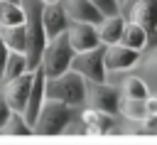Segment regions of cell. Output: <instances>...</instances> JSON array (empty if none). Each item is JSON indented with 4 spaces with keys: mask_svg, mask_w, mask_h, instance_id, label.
<instances>
[{
    "mask_svg": "<svg viewBox=\"0 0 157 145\" xmlns=\"http://www.w3.org/2000/svg\"><path fill=\"white\" fill-rule=\"evenodd\" d=\"M86 88H88V81L74 69H69V71H64L59 76H49L47 86H44L47 98L69 103L74 108H83L86 106Z\"/></svg>",
    "mask_w": 157,
    "mask_h": 145,
    "instance_id": "1",
    "label": "cell"
},
{
    "mask_svg": "<svg viewBox=\"0 0 157 145\" xmlns=\"http://www.w3.org/2000/svg\"><path fill=\"white\" fill-rule=\"evenodd\" d=\"M22 7H25V29H27V49H25V57H27V64L29 69L39 66V59H42V52L47 47V32H44V25H42V0H20Z\"/></svg>",
    "mask_w": 157,
    "mask_h": 145,
    "instance_id": "2",
    "label": "cell"
},
{
    "mask_svg": "<svg viewBox=\"0 0 157 145\" xmlns=\"http://www.w3.org/2000/svg\"><path fill=\"white\" fill-rule=\"evenodd\" d=\"M76 111L78 108H74L69 103L47 98L44 106L39 108L34 123H32V133H37V135H59V133H64L69 120L76 116Z\"/></svg>",
    "mask_w": 157,
    "mask_h": 145,
    "instance_id": "3",
    "label": "cell"
},
{
    "mask_svg": "<svg viewBox=\"0 0 157 145\" xmlns=\"http://www.w3.org/2000/svg\"><path fill=\"white\" fill-rule=\"evenodd\" d=\"M74 54H76V52L71 49L66 32H61V34L47 39V47H44V52H42L39 66L44 69L47 79H49V76H59V74H64V71L71 69V59H74Z\"/></svg>",
    "mask_w": 157,
    "mask_h": 145,
    "instance_id": "4",
    "label": "cell"
},
{
    "mask_svg": "<svg viewBox=\"0 0 157 145\" xmlns=\"http://www.w3.org/2000/svg\"><path fill=\"white\" fill-rule=\"evenodd\" d=\"M71 69L78 71L88 84H98V81H108V69H105V59H103V44L86 49V52H76L71 59Z\"/></svg>",
    "mask_w": 157,
    "mask_h": 145,
    "instance_id": "5",
    "label": "cell"
},
{
    "mask_svg": "<svg viewBox=\"0 0 157 145\" xmlns=\"http://www.w3.org/2000/svg\"><path fill=\"white\" fill-rule=\"evenodd\" d=\"M120 98H123L120 88L110 86L108 81L88 84V88H86V106L105 111V113H113V116L120 111Z\"/></svg>",
    "mask_w": 157,
    "mask_h": 145,
    "instance_id": "6",
    "label": "cell"
},
{
    "mask_svg": "<svg viewBox=\"0 0 157 145\" xmlns=\"http://www.w3.org/2000/svg\"><path fill=\"white\" fill-rule=\"evenodd\" d=\"M32 76H34V69H29V71H25V74L0 84V93L5 96L10 111H17V113L25 111L27 96H29V86H32Z\"/></svg>",
    "mask_w": 157,
    "mask_h": 145,
    "instance_id": "7",
    "label": "cell"
},
{
    "mask_svg": "<svg viewBox=\"0 0 157 145\" xmlns=\"http://www.w3.org/2000/svg\"><path fill=\"white\" fill-rule=\"evenodd\" d=\"M140 54L142 52L130 49L123 42L103 44V59H105V69L108 71H130V69H135V64L140 61Z\"/></svg>",
    "mask_w": 157,
    "mask_h": 145,
    "instance_id": "8",
    "label": "cell"
},
{
    "mask_svg": "<svg viewBox=\"0 0 157 145\" xmlns=\"http://www.w3.org/2000/svg\"><path fill=\"white\" fill-rule=\"evenodd\" d=\"M66 37H69V44H71L74 52H86V49H93V47L101 44L98 27L88 25V22H69Z\"/></svg>",
    "mask_w": 157,
    "mask_h": 145,
    "instance_id": "9",
    "label": "cell"
},
{
    "mask_svg": "<svg viewBox=\"0 0 157 145\" xmlns=\"http://www.w3.org/2000/svg\"><path fill=\"white\" fill-rule=\"evenodd\" d=\"M44 86H47V74H44L42 66H34V76H32V86H29V96H27V106H25V111H22V116L29 120V125L34 123L39 108H42L44 101H47V91H44Z\"/></svg>",
    "mask_w": 157,
    "mask_h": 145,
    "instance_id": "10",
    "label": "cell"
},
{
    "mask_svg": "<svg viewBox=\"0 0 157 145\" xmlns=\"http://www.w3.org/2000/svg\"><path fill=\"white\" fill-rule=\"evenodd\" d=\"M69 22H71V20H69V15H66V10H64V2H61V0L42 5V25H44L47 39H52V37H56V34L66 32Z\"/></svg>",
    "mask_w": 157,
    "mask_h": 145,
    "instance_id": "11",
    "label": "cell"
},
{
    "mask_svg": "<svg viewBox=\"0 0 157 145\" xmlns=\"http://www.w3.org/2000/svg\"><path fill=\"white\" fill-rule=\"evenodd\" d=\"M78 116L86 123V133L88 135H108L115 128V116L113 113H105V111L86 106V108H78Z\"/></svg>",
    "mask_w": 157,
    "mask_h": 145,
    "instance_id": "12",
    "label": "cell"
},
{
    "mask_svg": "<svg viewBox=\"0 0 157 145\" xmlns=\"http://www.w3.org/2000/svg\"><path fill=\"white\" fill-rule=\"evenodd\" d=\"M64 10L69 15L71 22H88V25H98L103 20V12L91 2V0H61Z\"/></svg>",
    "mask_w": 157,
    "mask_h": 145,
    "instance_id": "13",
    "label": "cell"
},
{
    "mask_svg": "<svg viewBox=\"0 0 157 145\" xmlns=\"http://www.w3.org/2000/svg\"><path fill=\"white\" fill-rule=\"evenodd\" d=\"M130 15V20H135L142 29H147V34H152L155 22H157V0H137L128 7L125 17Z\"/></svg>",
    "mask_w": 157,
    "mask_h": 145,
    "instance_id": "14",
    "label": "cell"
},
{
    "mask_svg": "<svg viewBox=\"0 0 157 145\" xmlns=\"http://www.w3.org/2000/svg\"><path fill=\"white\" fill-rule=\"evenodd\" d=\"M96 27H98L101 44H115V42H120V34H123V27H125V15L123 12L105 15Z\"/></svg>",
    "mask_w": 157,
    "mask_h": 145,
    "instance_id": "15",
    "label": "cell"
},
{
    "mask_svg": "<svg viewBox=\"0 0 157 145\" xmlns=\"http://www.w3.org/2000/svg\"><path fill=\"white\" fill-rule=\"evenodd\" d=\"M135 66H137L135 74H140V76L147 81L150 91H157V44L147 47V52L140 54V61H137Z\"/></svg>",
    "mask_w": 157,
    "mask_h": 145,
    "instance_id": "16",
    "label": "cell"
},
{
    "mask_svg": "<svg viewBox=\"0 0 157 145\" xmlns=\"http://www.w3.org/2000/svg\"><path fill=\"white\" fill-rule=\"evenodd\" d=\"M120 42L130 49H137V52H145L147 42H150V34L147 29H142L135 20L125 17V27H123V34H120Z\"/></svg>",
    "mask_w": 157,
    "mask_h": 145,
    "instance_id": "17",
    "label": "cell"
},
{
    "mask_svg": "<svg viewBox=\"0 0 157 145\" xmlns=\"http://www.w3.org/2000/svg\"><path fill=\"white\" fill-rule=\"evenodd\" d=\"M0 37L7 44L10 52H22L27 49V29L25 25H10V27H0Z\"/></svg>",
    "mask_w": 157,
    "mask_h": 145,
    "instance_id": "18",
    "label": "cell"
},
{
    "mask_svg": "<svg viewBox=\"0 0 157 145\" xmlns=\"http://www.w3.org/2000/svg\"><path fill=\"white\" fill-rule=\"evenodd\" d=\"M25 25V7L20 0H0V27Z\"/></svg>",
    "mask_w": 157,
    "mask_h": 145,
    "instance_id": "19",
    "label": "cell"
},
{
    "mask_svg": "<svg viewBox=\"0 0 157 145\" xmlns=\"http://www.w3.org/2000/svg\"><path fill=\"white\" fill-rule=\"evenodd\" d=\"M120 93H123L125 98H147L150 86H147V81H145L140 74H128V76L120 81Z\"/></svg>",
    "mask_w": 157,
    "mask_h": 145,
    "instance_id": "20",
    "label": "cell"
},
{
    "mask_svg": "<svg viewBox=\"0 0 157 145\" xmlns=\"http://www.w3.org/2000/svg\"><path fill=\"white\" fill-rule=\"evenodd\" d=\"M25 71H29L27 57H25L22 52H10V54H7V61H5V66H2V74H0V84L20 76V74H25Z\"/></svg>",
    "mask_w": 157,
    "mask_h": 145,
    "instance_id": "21",
    "label": "cell"
},
{
    "mask_svg": "<svg viewBox=\"0 0 157 145\" xmlns=\"http://www.w3.org/2000/svg\"><path fill=\"white\" fill-rule=\"evenodd\" d=\"M123 118L132 120V123H142L147 118V108H145V98H120V111Z\"/></svg>",
    "mask_w": 157,
    "mask_h": 145,
    "instance_id": "22",
    "label": "cell"
},
{
    "mask_svg": "<svg viewBox=\"0 0 157 145\" xmlns=\"http://www.w3.org/2000/svg\"><path fill=\"white\" fill-rule=\"evenodd\" d=\"M2 130L10 133V135H32V125H29V120H27L22 113H17V111L10 113V118H7V123H5Z\"/></svg>",
    "mask_w": 157,
    "mask_h": 145,
    "instance_id": "23",
    "label": "cell"
},
{
    "mask_svg": "<svg viewBox=\"0 0 157 145\" xmlns=\"http://www.w3.org/2000/svg\"><path fill=\"white\" fill-rule=\"evenodd\" d=\"M101 12H103V17L105 15H115V12H120V0H91Z\"/></svg>",
    "mask_w": 157,
    "mask_h": 145,
    "instance_id": "24",
    "label": "cell"
},
{
    "mask_svg": "<svg viewBox=\"0 0 157 145\" xmlns=\"http://www.w3.org/2000/svg\"><path fill=\"white\" fill-rule=\"evenodd\" d=\"M145 108H147V118L157 116V91H150L145 98Z\"/></svg>",
    "mask_w": 157,
    "mask_h": 145,
    "instance_id": "25",
    "label": "cell"
},
{
    "mask_svg": "<svg viewBox=\"0 0 157 145\" xmlns=\"http://www.w3.org/2000/svg\"><path fill=\"white\" fill-rule=\"evenodd\" d=\"M10 106H7V101H5V96L0 93V130L5 128V123H7V118H10Z\"/></svg>",
    "mask_w": 157,
    "mask_h": 145,
    "instance_id": "26",
    "label": "cell"
},
{
    "mask_svg": "<svg viewBox=\"0 0 157 145\" xmlns=\"http://www.w3.org/2000/svg\"><path fill=\"white\" fill-rule=\"evenodd\" d=\"M7 54H10V49H7V44H5L2 37H0V74H2V66H5V61H7Z\"/></svg>",
    "mask_w": 157,
    "mask_h": 145,
    "instance_id": "27",
    "label": "cell"
},
{
    "mask_svg": "<svg viewBox=\"0 0 157 145\" xmlns=\"http://www.w3.org/2000/svg\"><path fill=\"white\" fill-rule=\"evenodd\" d=\"M132 2H137V0H120V12L125 15V12H128V7H130Z\"/></svg>",
    "mask_w": 157,
    "mask_h": 145,
    "instance_id": "28",
    "label": "cell"
},
{
    "mask_svg": "<svg viewBox=\"0 0 157 145\" xmlns=\"http://www.w3.org/2000/svg\"><path fill=\"white\" fill-rule=\"evenodd\" d=\"M152 44H157V22H155V29H152V34H150V42H147V47H152Z\"/></svg>",
    "mask_w": 157,
    "mask_h": 145,
    "instance_id": "29",
    "label": "cell"
},
{
    "mask_svg": "<svg viewBox=\"0 0 157 145\" xmlns=\"http://www.w3.org/2000/svg\"><path fill=\"white\" fill-rule=\"evenodd\" d=\"M42 2H44V5H47V2H56V0H42Z\"/></svg>",
    "mask_w": 157,
    "mask_h": 145,
    "instance_id": "30",
    "label": "cell"
}]
</instances>
